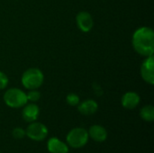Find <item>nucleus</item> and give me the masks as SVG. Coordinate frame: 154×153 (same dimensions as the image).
Listing matches in <instances>:
<instances>
[{
	"mask_svg": "<svg viewBox=\"0 0 154 153\" xmlns=\"http://www.w3.org/2000/svg\"><path fill=\"white\" fill-rule=\"evenodd\" d=\"M134 50L143 57L152 56L154 53V32L152 28L142 26L137 28L132 37Z\"/></svg>",
	"mask_w": 154,
	"mask_h": 153,
	"instance_id": "f257e3e1",
	"label": "nucleus"
},
{
	"mask_svg": "<svg viewBox=\"0 0 154 153\" xmlns=\"http://www.w3.org/2000/svg\"><path fill=\"white\" fill-rule=\"evenodd\" d=\"M44 81V75L38 68H30L26 69L21 78V82L23 87L28 90L38 89L42 87Z\"/></svg>",
	"mask_w": 154,
	"mask_h": 153,
	"instance_id": "f03ea898",
	"label": "nucleus"
},
{
	"mask_svg": "<svg viewBox=\"0 0 154 153\" xmlns=\"http://www.w3.org/2000/svg\"><path fill=\"white\" fill-rule=\"evenodd\" d=\"M3 100L8 107L14 109L22 108L28 103L26 93L17 87L8 88L3 96Z\"/></svg>",
	"mask_w": 154,
	"mask_h": 153,
	"instance_id": "7ed1b4c3",
	"label": "nucleus"
},
{
	"mask_svg": "<svg viewBox=\"0 0 154 153\" xmlns=\"http://www.w3.org/2000/svg\"><path fill=\"white\" fill-rule=\"evenodd\" d=\"M89 136L88 130L82 127L71 129L66 136V143L73 149H80L86 146L88 142Z\"/></svg>",
	"mask_w": 154,
	"mask_h": 153,
	"instance_id": "20e7f679",
	"label": "nucleus"
},
{
	"mask_svg": "<svg viewBox=\"0 0 154 153\" xmlns=\"http://www.w3.org/2000/svg\"><path fill=\"white\" fill-rule=\"evenodd\" d=\"M26 136L34 142H42L44 141L49 134V130L47 126L39 122H32L27 126L25 130Z\"/></svg>",
	"mask_w": 154,
	"mask_h": 153,
	"instance_id": "39448f33",
	"label": "nucleus"
},
{
	"mask_svg": "<svg viewBox=\"0 0 154 153\" xmlns=\"http://www.w3.org/2000/svg\"><path fill=\"white\" fill-rule=\"evenodd\" d=\"M142 78L148 84H154V59L153 55L145 57L140 69Z\"/></svg>",
	"mask_w": 154,
	"mask_h": 153,
	"instance_id": "423d86ee",
	"label": "nucleus"
},
{
	"mask_svg": "<svg viewBox=\"0 0 154 153\" xmlns=\"http://www.w3.org/2000/svg\"><path fill=\"white\" fill-rule=\"evenodd\" d=\"M76 23L82 32H89L94 26L93 17L87 11H81L76 15Z\"/></svg>",
	"mask_w": 154,
	"mask_h": 153,
	"instance_id": "0eeeda50",
	"label": "nucleus"
},
{
	"mask_svg": "<svg viewBox=\"0 0 154 153\" xmlns=\"http://www.w3.org/2000/svg\"><path fill=\"white\" fill-rule=\"evenodd\" d=\"M141 102V97L138 93L134 91H128L125 93L121 98L122 106L128 110H133L136 108Z\"/></svg>",
	"mask_w": 154,
	"mask_h": 153,
	"instance_id": "6e6552de",
	"label": "nucleus"
},
{
	"mask_svg": "<svg viewBox=\"0 0 154 153\" xmlns=\"http://www.w3.org/2000/svg\"><path fill=\"white\" fill-rule=\"evenodd\" d=\"M22 117L27 123L35 122L40 115V108L35 103H27L22 107Z\"/></svg>",
	"mask_w": 154,
	"mask_h": 153,
	"instance_id": "1a4fd4ad",
	"label": "nucleus"
},
{
	"mask_svg": "<svg viewBox=\"0 0 154 153\" xmlns=\"http://www.w3.org/2000/svg\"><path fill=\"white\" fill-rule=\"evenodd\" d=\"M88 136L94 142H104L106 141L108 137V133L106 129L100 124H93L88 130Z\"/></svg>",
	"mask_w": 154,
	"mask_h": 153,
	"instance_id": "9d476101",
	"label": "nucleus"
},
{
	"mask_svg": "<svg viewBox=\"0 0 154 153\" xmlns=\"http://www.w3.org/2000/svg\"><path fill=\"white\" fill-rule=\"evenodd\" d=\"M47 150L50 153H69V145L57 137H51L47 142Z\"/></svg>",
	"mask_w": 154,
	"mask_h": 153,
	"instance_id": "9b49d317",
	"label": "nucleus"
},
{
	"mask_svg": "<svg viewBox=\"0 0 154 153\" xmlns=\"http://www.w3.org/2000/svg\"><path fill=\"white\" fill-rule=\"evenodd\" d=\"M98 110V104L94 99H87L78 105V111L83 115H93Z\"/></svg>",
	"mask_w": 154,
	"mask_h": 153,
	"instance_id": "f8f14e48",
	"label": "nucleus"
},
{
	"mask_svg": "<svg viewBox=\"0 0 154 153\" xmlns=\"http://www.w3.org/2000/svg\"><path fill=\"white\" fill-rule=\"evenodd\" d=\"M141 118L148 123H152L154 120V107L152 105H147L142 107L140 111Z\"/></svg>",
	"mask_w": 154,
	"mask_h": 153,
	"instance_id": "ddd939ff",
	"label": "nucleus"
},
{
	"mask_svg": "<svg viewBox=\"0 0 154 153\" xmlns=\"http://www.w3.org/2000/svg\"><path fill=\"white\" fill-rule=\"evenodd\" d=\"M66 102L70 106H78V105L80 103L79 96L75 93H69L66 96Z\"/></svg>",
	"mask_w": 154,
	"mask_h": 153,
	"instance_id": "4468645a",
	"label": "nucleus"
},
{
	"mask_svg": "<svg viewBox=\"0 0 154 153\" xmlns=\"http://www.w3.org/2000/svg\"><path fill=\"white\" fill-rule=\"evenodd\" d=\"M27 100L30 103H36L41 98V93L38 91V89H32L29 90V92L26 94Z\"/></svg>",
	"mask_w": 154,
	"mask_h": 153,
	"instance_id": "2eb2a0df",
	"label": "nucleus"
},
{
	"mask_svg": "<svg viewBox=\"0 0 154 153\" xmlns=\"http://www.w3.org/2000/svg\"><path fill=\"white\" fill-rule=\"evenodd\" d=\"M12 136L15 140H21L26 136L25 134V130L23 129L22 127H15L12 131Z\"/></svg>",
	"mask_w": 154,
	"mask_h": 153,
	"instance_id": "dca6fc26",
	"label": "nucleus"
},
{
	"mask_svg": "<svg viewBox=\"0 0 154 153\" xmlns=\"http://www.w3.org/2000/svg\"><path fill=\"white\" fill-rule=\"evenodd\" d=\"M8 77L3 71H0V90L5 89L8 86Z\"/></svg>",
	"mask_w": 154,
	"mask_h": 153,
	"instance_id": "f3484780",
	"label": "nucleus"
}]
</instances>
